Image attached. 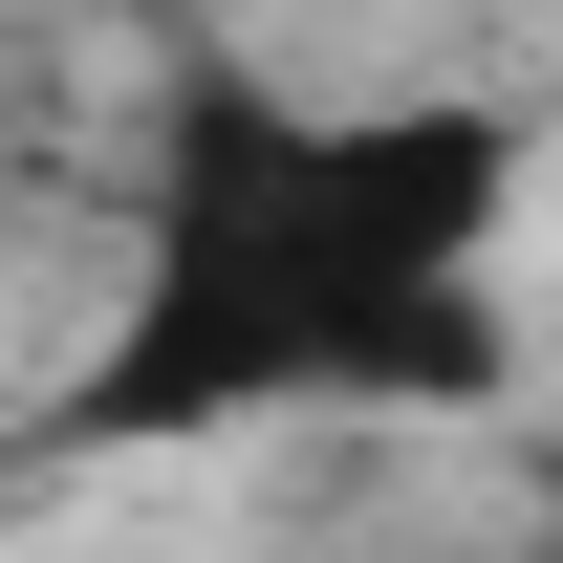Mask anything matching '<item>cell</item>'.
Returning <instances> with one entry per match:
<instances>
[{
  "label": "cell",
  "mask_w": 563,
  "mask_h": 563,
  "mask_svg": "<svg viewBox=\"0 0 563 563\" xmlns=\"http://www.w3.org/2000/svg\"><path fill=\"white\" fill-rule=\"evenodd\" d=\"M520 196V152L477 109H282V87H196L174 109V196H152V282L109 368L66 390V455L217 412H303V390H498L477 239Z\"/></svg>",
  "instance_id": "6da1fadb"
}]
</instances>
